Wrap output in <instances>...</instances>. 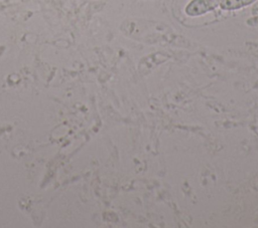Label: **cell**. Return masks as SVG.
Returning <instances> with one entry per match:
<instances>
[{
	"label": "cell",
	"mask_w": 258,
	"mask_h": 228,
	"mask_svg": "<svg viewBox=\"0 0 258 228\" xmlns=\"http://www.w3.org/2000/svg\"><path fill=\"white\" fill-rule=\"evenodd\" d=\"M257 0H222L220 8L224 11H234L253 4Z\"/></svg>",
	"instance_id": "7a4b0ae2"
},
{
	"label": "cell",
	"mask_w": 258,
	"mask_h": 228,
	"mask_svg": "<svg viewBox=\"0 0 258 228\" xmlns=\"http://www.w3.org/2000/svg\"><path fill=\"white\" fill-rule=\"evenodd\" d=\"M222 0H191L184 7V13L189 17L202 16L220 6Z\"/></svg>",
	"instance_id": "6da1fadb"
}]
</instances>
